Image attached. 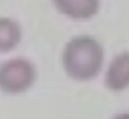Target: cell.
I'll return each mask as SVG.
<instances>
[{
	"label": "cell",
	"instance_id": "4",
	"mask_svg": "<svg viewBox=\"0 0 129 119\" xmlns=\"http://www.w3.org/2000/svg\"><path fill=\"white\" fill-rule=\"evenodd\" d=\"M58 13L71 19H90L100 10V0H51Z\"/></svg>",
	"mask_w": 129,
	"mask_h": 119
},
{
	"label": "cell",
	"instance_id": "6",
	"mask_svg": "<svg viewBox=\"0 0 129 119\" xmlns=\"http://www.w3.org/2000/svg\"><path fill=\"white\" fill-rule=\"evenodd\" d=\"M112 119H129V112H122V113H118V115H115Z\"/></svg>",
	"mask_w": 129,
	"mask_h": 119
},
{
	"label": "cell",
	"instance_id": "3",
	"mask_svg": "<svg viewBox=\"0 0 129 119\" xmlns=\"http://www.w3.org/2000/svg\"><path fill=\"white\" fill-rule=\"evenodd\" d=\"M104 85L111 91H122L129 87V51L119 53L111 60L106 71Z\"/></svg>",
	"mask_w": 129,
	"mask_h": 119
},
{
	"label": "cell",
	"instance_id": "2",
	"mask_svg": "<svg viewBox=\"0 0 129 119\" xmlns=\"http://www.w3.org/2000/svg\"><path fill=\"white\" fill-rule=\"evenodd\" d=\"M36 80V68L28 58L15 57L0 64V90L20 94L29 90Z\"/></svg>",
	"mask_w": 129,
	"mask_h": 119
},
{
	"label": "cell",
	"instance_id": "1",
	"mask_svg": "<svg viewBox=\"0 0 129 119\" xmlns=\"http://www.w3.org/2000/svg\"><path fill=\"white\" fill-rule=\"evenodd\" d=\"M61 61L64 72L71 79L79 82L92 80L103 68L104 49L93 36H74L64 46Z\"/></svg>",
	"mask_w": 129,
	"mask_h": 119
},
{
	"label": "cell",
	"instance_id": "5",
	"mask_svg": "<svg viewBox=\"0 0 129 119\" xmlns=\"http://www.w3.org/2000/svg\"><path fill=\"white\" fill-rule=\"evenodd\" d=\"M22 28L15 19L0 17V53H9L20 44Z\"/></svg>",
	"mask_w": 129,
	"mask_h": 119
}]
</instances>
